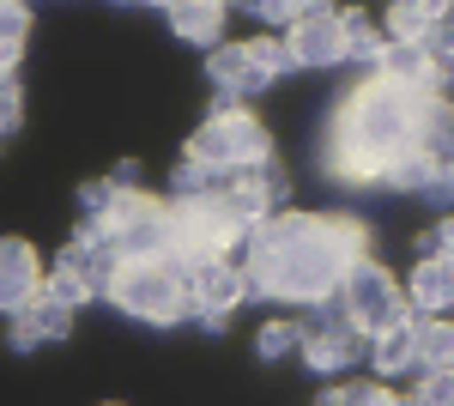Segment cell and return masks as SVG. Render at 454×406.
<instances>
[{"mask_svg":"<svg viewBox=\"0 0 454 406\" xmlns=\"http://www.w3.org/2000/svg\"><path fill=\"white\" fill-rule=\"evenodd\" d=\"M43 261L25 237H0V309L6 315H25V309L43 298Z\"/></svg>","mask_w":454,"mask_h":406,"instance_id":"cell-6","label":"cell"},{"mask_svg":"<svg viewBox=\"0 0 454 406\" xmlns=\"http://www.w3.org/2000/svg\"><path fill=\"white\" fill-rule=\"evenodd\" d=\"M419 255H449L454 261V212H442V219L419 237Z\"/></svg>","mask_w":454,"mask_h":406,"instance_id":"cell-26","label":"cell"},{"mask_svg":"<svg viewBox=\"0 0 454 406\" xmlns=\"http://www.w3.org/2000/svg\"><path fill=\"white\" fill-rule=\"evenodd\" d=\"M224 188H231V170H212L200 158H188V152L170 170V201H200V195H224Z\"/></svg>","mask_w":454,"mask_h":406,"instance_id":"cell-17","label":"cell"},{"mask_svg":"<svg viewBox=\"0 0 454 406\" xmlns=\"http://www.w3.org/2000/svg\"><path fill=\"white\" fill-rule=\"evenodd\" d=\"M31 36V0H0V49H25Z\"/></svg>","mask_w":454,"mask_h":406,"instance_id":"cell-25","label":"cell"},{"mask_svg":"<svg viewBox=\"0 0 454 406\" xmlns=\"http://www.w3.org/2000/svg\"><path fill=\"white\" fill-rule=\"evenodd\" d=\"M430 176H436V164H430V152H424V146H412V152L387 158L382 188H406V195H424V188H430Z\"/></svg>","mask_w":454,"mask_h":406,"instance_id":"cell-20","label":"cell"},{"mask_svg":"<svg viewBox=\"0 0 454 406\" xmlns=\"http://www.w3.org/2000/svg\"><path fill=\"white\" fill-rule=\"evenodd\" d=\"M376 73H382V79H394V85L430 92V49H424V43H382Z\"/></svg>","mask_w":454,"mask_h":406,"instance_id":"cell-16","label":"cell"},{"mask_svg":"<svg viewBox=\"0 0 454 406\" xmlns=\"http://www.w3.org/2000/svg\"><path fill=\"white\" fill-rule=\"evenodd\" d=\"M321 170H327L340 188H382L387 158H376V152H357V146H327Z\"/></svg>","mask_w":454,"mask_h":406,"instance_id":"cell-14","label":"cell"},{"mask_svg":"<svg viewBox=\"0 0 454 406\" xmlns=\"http://www.w3.org/2000/svg\"><path fill=\"white\" fill-rule=\"evenodd\" d=\"M248 68L261 73V85H273L285 73H297V61H291L285 36H248Z\"/></svg>","mask_w":454,"mask_h":406,"instance_id":"cell-21","label":"cell"},{"mask_svg":"<svg viewBox=\"0 0 454 406\" xmlns=\"http://www.w3.org/2000/svg\"><path fill=\"white\" fill-rule=\"evenodd\" d=\"M315 406H346V388H321V394H315Z\"/></svg>","mask_w":454,"mask_h":406,"instance_id":"cell-33","label":"cell"},{"mask_svg":"<svg viewBox=\"0 0 454 406\" xmlns=\"http://www.w3.org/2000/svg\"><path fill=\"white\" fill-rule=\"evenodd\" d=\"M12 128H19V92H6V98H0V139L12 134Z\"/></svg>","mask_w":454,"mask_h":406,"instance_id":"cell-31","label":"cell"},{"mask_svg":"<svg viewBox=\"0 0 454 406\" xmlns=\"http://www.w3.org/2000/svg\"><path fill=\"white\" fill-rule=\"evenodd\" d=\"M36 346H43V334H36L25 315H12V352H36Z\"/></svg>","mask_w":454,"mask_h":406,"instance_id":"cell-30","label":"cell"},{"mask_svg":"<svg viewBox=\"0 0 454 406\" xmlns=\"http://www.w3.org/2000/svg\"><path fill=\"white\" fill-rule=\"evenodd\" d=\"M406 304H412V315H454V261L449 255H419L412 261Z\"/></svg>","mask_w":454,"mask_h":406,"instance_id":"cell-9","label":"cell"},{"mask_svg":"<svg viewBox=\"0 0 454 406\" xmlns=\"http://www.w3.org/2000/svg\"><path fill=\"white\" fill-rule=\"evenodd\" d=\"M340 298H346L351 322H357V334H382V328H394V322H406L412 315V304H406V285L394 279V273L382 267V261H357V267L346 273V285H340Z\"/></svg>","mask_w":454,"mask_h":406,"instance_id":"cell-5","label":"cell"},{"mask_svg":"<svg viewBox=\"0 0 454 406\" xmlns=\"http://www.w3.org/2000/svg\"><path fill=\"white\" fill-rule=\"evenodd\" d=\"M188 285H194V304H200V315H207V309L231 315V309L248 298V273H243V261H237V255L200 261V267L188 273Z\"/></svg>","mask_w":454,"mask_h":406,"instance_id":"cell-8","label":"cell"},{"mask_svg":"<svg viewBox=\"0 0 454 406\" xmlns=\"http://www.w3.org/2000/svg\"><path fill=\"white\" fill-rule=\"evenodd\" d=\"M43 291H49L55 304H67V309H79V304H91V298H98V291H91V279H85L79 267H49Z\"/></svg>","mask_w":454,"mask_h":406,"instance_id":"cell-22","label":"cell"},{"mask_svg":"<svg viewBox=\"0 0 454 406\" xmlns=\"http://www.w3.org/2000/svg\"><path fill=\"white\" fill-rule=\"evenodd\" d=\"M430 98L436 92H412V85H394L382 73H364L333 109L327 146H357V152H376V158H400L424 139Z\"/></svg>","mask_w":454,"mask_h":406,"instance_id":"cell-2","label":"cell"},{"mask_svg":"<svg viewBox=\"0 0 454 406\" xmlns=\"http://www.w3.org/2000/svg\"><path fill=\"white\" fill-rule=\"evenodd\" d=\"M333 12H340V31H346V61L351 68H357V61H364V68L376 73V55H382V19H376V12H364V6H333Z\"/></svg>","mask_w":454,"mask_h":406,"instance_id":"cell-15","label":"cell"},{"mask_svg":"<svg viewBox=\"0 0 454 406\" xmlns=\"http://www.w3.org/2000/svg\"><path fill=\"white\" fill-rule=\"evenodd\" d=\"M207 73H212V85H218L231 103H248V98L267 92L261 73L248 68V43H218V49H207Z\"/></svg>","mask_w":454,"mask_h":406,"instance_id":"cell-11","label":"cell"},{"mask_svg":"<svg viewBox=\"0 0 454 406\" xmlns=\"http://www.w3.org/2000/svg\"><path fill=\"white\" fill-rule=\"evenodd\" d=\"M424 49H430V55H454V6L430 19V36H424Z\"/></svg>","mask_w":454,"mask_h":406,"instance_id":"cell-28","label":"cell"},{"mask_svg":"<svg viewBox=\"0 0 454 406\" xmlns=\"http://www.w3.org/2000/svg\"><path fill=\"white\" fill-rule=\"evenodd\" d=\"M370 255V225L351 212H273L254 237L237 249L248 273V298L273 304H321L340 298L346 273Z\"/></svg>","mask_w":454,"mask_h":406,"instance_id":"cell-1","label":"cell"},{"mask_svg":"<svg viewBox=\"0 0 454 406\" xmlns=\"http://www.w3.org/2000/svg\"><path fill=\"white\" fill-rule=\"evenodd\" d=\"M346 406H400V394H394L387 382H351Z\"/></svg>","mask_w":454,"mask_h":406,"instance_id":"cell-27","label":"cell"},{"mask_svg":"<svg viewBox=\"0 0 454 406\" xmlns=\"http://www.w3.org/2000/svg\"><path fill=\"white\" fill-rule=\"evenodd\" d=\"M109 182H115V188H140V164H115Z\"/></svg>","mask_w":454,"mask_h":406,"instance_id":"cell-32","label":"cell"},{"mask_svg":"<svg viewBox=\"0 0 454 406\" xmlns=\"http://www.w3.org/2000/svg\"><path fill=\"white\" fill-rule=\"evenodd\" d=\"M25 322H31V328H36L43 339H67V328H73V309H67V304H55V298L43 291V298H36V304L25 309Z\"/></svg>","mask_w":454,"mask_h":406,"instance_id":"cell-24","label":"cell"},{"mask_svg":"<svg viewBox=\"0 0 454 406\" xmlns=\"http://www.w3.org/2000/svg\"><path fill=\"white\" fill-rule=\"evenodd\" d=\"M382 36H387V43H424V36H430V12H424V0H387Z\"/></svg>","mask_w":454,"mask_h":406,"instance_id":"cell-19","label":"cell"},{"mask_svg":"<svg viewBox=\"0 0 454 406\" xmlns=\"http://www.w3.org/2000/svg\"><path fill=\"white\" fill-rule=\"evenodd\" d=\"M285 36L291 61L297 68H346V31H340V12H321V19H297Z\"/></svg>","mask_w":454,"mask_h":406,"instance_id":"cell-7","label":"cell"},{"mask_svg":"<svg viewBox=\"0 0 454 406\" xmlns=\"http://www.w3.org/2000/svg\"><path fill=\"white\" fill-rule=\"evenodd\" d=\"M231 6H237V0H231Z\"/></svg>","mask_w":454,"mask_h":406,"instance_id":"cell-34","label":"cell"},{"mask_svg":"<svg viewBox=\"0 0 454 406\" xmlns=\"http://www.w3.org/2000/svg\"><path fill=\"white\" fill-rule=\"evenodd\" d=\"M109 304L121 315H134L145 328H176V322H194L200 304H194V285H188V267L182 261H121L115 285H109Z\"/></svg>","mask_w":454,"mask_h":406,"instance_id":"cell-3","label":"cell"},{"mask_svg":"<svg viewBox=\"0 0 454 406\" xmlns=\"http://www.w3.org/2000/svg\"><path fill=\"white\" fill-rule=\"evenodd\" d=\"M224 19H231V0H176L170 6V31L182 43H200V49L224 43Z\"/></svg>","mask_w":454,"mask_h":406,"instance_id":"cell-12","label":"cell"},{"mask_svg":"<svg viewBox=\"0 0 454 406\" xmlns=\"http://www.w3.org/2000/svg\"><path fill=\"white\" fill-rule=\"evenodd\" d=\"M188 158H200L212 170H243V164L273 158V139L261 128V115H248L243 103L224 98V109H212L207 122L188 134Z\"/></svg>","mask_w":454,"mask_h":406,"instance_id":"cell-4","label":"cell"},{"mask_svg":"<svg viewBox=\"0 0 454 406\" xmlns=\"http://www.w3.org/2000/svg\"><path fill=\"white\" fill-rule=\"evenodd\" d=\"M254 352H261V358H291V352H303V322H261Z\"/></svg>","mask_w":454,"mask_h":406,"instance_id":"cell-23","label":"cell"},{"mask_svg":"<svg viewBox=\"0 0 454 406\" xmlns=\"http://www.w3.org/2000/svg\"><path fill=\"white\" fill-rule=\"evenodd\" d=\"M424 201H436V206H454V164H442L436 176H430V188H424Z\"/></svg>","mask_w":454,"mask_h":406,"instance_id":"cell-29","label":"cell"},{"mask_svg":"<svg viewBox=\"0 0 454 406\" xmlns=\"http://www.w3.org/2000/svg\"><path fill=\"white\" fill-rule=\"evenodd\" d=\"M419 370H454V315H419Z\"/></svg>","mask_w":454,"mask_h":406,"instance_id":"cell-18","label":"cell"},{"mask_svg":"<svg viewBox=\"0 0 454 406\" xmlns=\"http://www.w3.org/2000/svg\"><path fill=\"white\" fill-rule=\"evenodd\" d=\"M370 370L382 382L387 376H419V315H406V322H394L370 339Z\"/></svg>","mask_w":454,"mask_h":406,"instance_id":"cell-10","label":"cell"},{"mask_svg":"<svg viewBox=\"0 0 454 406\" xmlns=\"http://www.w3.org/2000/svg\"><path fill=\"white\" fill-rule=\"evenodd\" d=\"M357 358H370V334H357V328H346V334H303V364L315 376H340Z\"/></svg>","mask_w":454,"mask_h":406,"instance_id":"cell-13","label":"cell"}]
</instances>
